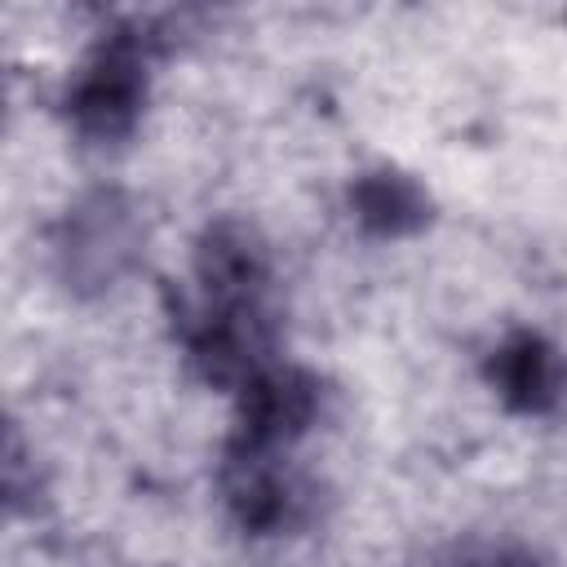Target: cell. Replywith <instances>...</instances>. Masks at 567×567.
Returning <instances> with one entry per match:
<instances>
[{
  "label": "cell",
  "mask_w": 567,
  "mask_h": 567,
  "mask_svg": "<svg viewBox=\"0 0 567 567\" xmlns=\"http://www.w3.org/2000/svg\"><path fill=\"white\" fill-rule=\"evenodd\" d=\"M142 102H146V58L137 49V40H128V35H111L80 66V75L66 93L71 124L93 142L124 137L137 124Z\"/></svg>",
  "instance_id": "1"
},
{
  "label": "cell",
  "mask_w": 567,
  "mask_h": 567,
  "mask_svg": "<svg viewBox=\"0 0 567 567\" xmlns=\"http://www.w3.org/2000/svg\"><path fill=\"white\" fill-rule=\"evenodd\" d=\"M221 492L239 527L257 536L288 532L306 518L310 509V487L301 474H292L279 452H252V447H230L226 470H221Z\"/></svg>",
  "instance_id": "2"
},
{
  "label": "cell",
  "mask_w": 567,
  "mask_h": 567,
  "mask_svg": "<svg viewBox=\"0 0 567 567\" xmlns=\"http://www.w3.org/2000/svg\"><path fill=\"white\" fill-rule=\"evenodd\" d=\"M319 416V381L301 368H261L239 390V434L230 447L279 452Z\"/></svg>",
  "instance_id": "3"
},
{
  "label": "cell",
  "mask_w": 567,
  "mask_h": 567,
  "mask_svg": "<svg viewBox=\"0 0 567 567\" xmlns=\"http://www.w3.org/2000/svg\"><path fill=\"white\" fill-rule=\"evenodd\" d=\"M199 306H266L270 257L244 221H217L195 248Z\"/></svg>",
  "instance_id": "4"
},
{
  "label": "cell",
  "mask_w": 567,
  "mask_h": 567,
  "mask_svg": "<svg viewBox=\"0 0 567 567\" xmlns=\"http://www.w3.org/2000/svg\"><path fill=\"white\" fill-rule=\"evenodd\" d=\"M487 377L496 394L527 416H545L567 399V359L540 332H514L492 350Z\"/></svg>",
  "instance_id": "5"
},
{
  "label": "cell",
  "mask_w": 567,
  "mask_h": 567,
  "mask_svg": "<svg viewBox=\"0 0 567 567\" xmlns=\"http://www.w3.org/2000/svg\"><path fill=\"white\" fill-rule=\"evenodd\" d=\"M350 199H354L359 221L368 230H377V235H408V230L425 226V217H430L425 190L412 177L390 173V168L359 177L354 190H350Z\"/></svg>",
  "instance_id": "6"
},
{
  "label": "cell",
  "mask_w": 567,
  "mask_h": 567,
  "mask_svg": "<svg viewBox=\"0 0 567 567\" xmlns=\"http://www.w3.org/2000/svg\"><path fill=\"white\" fill-rule=\"evenodd\" d=\"M452 567H545V563L523 545H483V549L461 554Z\"/></svg>",
  "instance_id": "7"
}]
</instances>
